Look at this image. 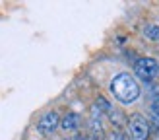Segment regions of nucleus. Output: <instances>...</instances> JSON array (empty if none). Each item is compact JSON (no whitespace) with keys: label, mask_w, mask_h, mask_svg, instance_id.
<instances>
[{"label":"nucleus","mask_w":159,"mask_h":140,"mask_svg":"<svg viewBox=\"0 0 159 140\" xmlns=\"http://www.w3.org/2000/svg\"><path fill=\"white\" fill-rule=\"evenodd\" d=\"M58 127H60V115L57 111H47L37 123V128L43 134H52Z\"/></svg>","instance_id":"nucleus-5"},{"label":"nucleus","mask_w":159,"mask_h":140,"mask_svg":"<svg viewBox=\"0 0 159 140\" xmlns=\"http://www.w3.org/2000/svg\"><path fill=\"white\" fill-rule=\"evenodd\" d=\"M134 72L140 80L144 82H152L153 78L159 74V62L152 57H142L134 62Z\"/></svg>","instance_id":"nucleus-2"},{"label":"nucleus","mask_w":159,"mask_h":140,"mask_svg":"<svg viewBox=\"0 0 159 140\" xmlns=\"http://www.w3.org/2000/svg\"><path fill=\"white\" fill-rule=\"evenodd\" d=\"M128 136H130V140H148V136H149V123L142 115L134 113L128 119Z\"/></svg>","instance_id":"nucleus-3"},{"label":"nucleus","mask_w":159,"mask_h":140,"mask_svg":"<svg viewBox=\"0 0 159 140\" xmlns=\"http://www.w3.org/2000/svg\"><path fill=\"white\" fill-rule=\"evenodd\" d=\"M142 33H144V37L149 39V41H159V26H155V23H146L144 29H142Z\"/></svg>","instance_id":"nucleus-7"},{"label":"nucleus","mask_w":159,"mask_h":140,"mask_svg":"<svg viewBox=\"0 0 159 140\" xmlns=\"http://www.w3.org/2000/svg\"><path fill=\"white\" fill-rule=\"evenodd\" d=\"M152 113H153V119L159 121V97H155L152 101Z\"/></svg>","instance_id":"nucleus-9"},{"label":"nucleus","mask_w":159,"mask_h":140,"mask_svg":"<svg viewBox=\"0 0 159 140\" xmlns=\"http://www.w3.org/2000/svg\"><path fill=\"white\" fill-rule=\"evenodd\" d=\"M80 140H93V138H87V136H82V138H80Z\"/></svg>","instance_id":"nucleus-11"},{"label":"nucleus","mask_w":159,"mask_h":140,"mask_svg":"<svg viewBox=\"0 0 159 140\" xmlns=\"http://www.w3.org/2000/svg\"><path fill=\"white\" fill-rule=\"evenodd\" d=\"M111 91L122 105H130L140 97V84L128 72H120L111 82Z\"/></svg>","instance_id":"nucleus-1"},{"label":"nucleus","mask_w":159,"mask_h":140,"mask_svg":"<svg viewBox=\"0 0 159 140\" xmlns=\"http://www.w3.org/2000/svg\"><path fill=\"white\" fill-rule=\"evenodd\" d=\"M109 115H111V121H113L115 124H120V121H122V113H116V111H113V109H111V111H109Z\"/></svg>","instance_id":"nucleus-10"},{"label":"nucleus","mask_w":159,"mask_h":140,"mask_svg":"<svg viewBox=\"0 0 159 140\" xmlns=\"http://www.w3.org/2000/svg\"><path fill=\"white\" fill-rule=\"evenodd\" d=\"M103 113L105 111H103L97 103L91 105V115H89L87 127H89V132H91V136L95 140H101L103 136H105V128H103Z\"/></svg>","instance_id":"nucleus-4"},{"label":"nucleus","mask_w":159,"mask_h":140,"mask_svg":"<svg viewBox=\"0 0 159 140\" xmlns=\"http://www.w3.org/2000/svg\"><path fill=\"white\" fill-rule=\"evenodd\" d=\"M107 140H130V136L126 134V132H122V130L115 128V130H111V132H109Z\"/></svg>","instance_id":"nucleus-8"},{"label":"nucleus","mask_w":159,"mask_h":140,"mask_svg":"<svg viewBox=\"0 0 159 140\" xmlns=\"http://www.w3.org/2000/svg\"><path fill=\"white\" fill-rule=\"evenodd\" d=\"M60 127H62V130H66V132L78 130V127H80V115L78 113H66L60 119Z\"/></svg>","instance_id":"nucleus-6"}]
</instances>
